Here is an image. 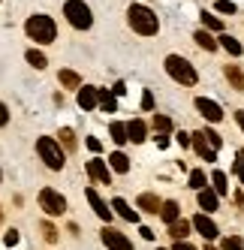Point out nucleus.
Masks as SVG:
<instances>
[{
	"instance_id": "f257e3e1",
	"label": "nucleus",
	"mask_w": 244,
	"mask_h": 250,
	"mask_svg": "<svg viewBox=\"0 0 244 250\" xmlns=\"http://www.w3.org/2000/svg\"><path fill=\"white\" fill-rule=\"evenodd\" d=\"M127 21H130V27H133L136 33H142V37H154V33L160 30L157 15H154L148 6H139V3H133V6L127 9Z\"/></svg>"
},
{
	"instance_id": "f03ea898",
	"label": "nucleus",
	"mask_w": 244,
	"mask_h": 250,
	"mask_svg": "<svg viewBox=\"0 0 244 250\" xmlns=\"http://www.w3.org/2000/svg\"><path fill=\"white\" fill-rule=\"evenodd\" d=\"M24 30H27V37L33 42H40V45L55 42V37H58V27H55V21H51L48 15H30L27 24H24Z\"/></svg>"
},
{
	"instance_id": "7ed1b4c3",
	"label": "nucleus",
	"mask_w": 244,
	"mask_h": 250,
	"mask_svg": "<svg viewBox=\"0 0 244 250\" xmlns=\"http://www.w3.org/2000/svg\"><path fill=\"white\" fill-rule=\"evenodd\" d=\"M166 73L175 79V82H181V84H196V69H193V63H190L187 58H181V55H169L166 58Z\"/></svg>"
},
{
	"instance_id": "20e7f679",
	"label": "nucleus",
	"mask_w": 244,
	"mask_h": 250,
	"mask_svg": "<svg viewBox=\"0 0 244 250\" xmlns=\"http://www.w3.org/2000/svg\"><path fill=\"white\" fill-rule=\"evenodd\" d=\"M63 15H66V21L73 27H79V30H88L94 24V15H91V9H88L84 0H66V3H63Z\"/></svg>"
},
{
	"instance_id": "39448f33",
	"label": "nucleus",
	"mask_w": 244,
	"mask_h": 250,
	"mask_svg": "<svg viewBox=\"0 0 244 250\" xmlns=\"http://www.w3.org/2000/svg\"><path fill=\"white\" fill-rule=\"evenodd\" d=\"M37 151H40V157L45 160V166L48 169H63V163H66V160H63V151H61V145H58V142L55 139H51V136H42V139H37Z\"/></svg>"
},
{
	"instance_id": "423d86ee",
	"label": "nucleus",
	"mask_w": 244,
	"mask_h": 250,
	"mask_svg": "<svg viewBox=\"0 0 244 250\" xmlns=\"http://www.w3.org/2000/svg\"><path fill=\"white\" fill-rule=\"evenodd\" d=\"M40 205L45 208V214H51V217H58V214L66 211V199H63L58 190H51V187L40 190Z\"/></svg>"
},
{
	"instance_id": "0eeeda50",
	"label": "nucleus",
	"mask_w": 244,
	"mask_h": 250,
	"mask_svg": "<svg viewBox=\"0 0 244 250\" xmlns=\"http://www.w3.org/2000/svg\"><path fill=\"white\" fill-rule=\"evenodd\" d=\"M100 238H102V244H106L109 250H133V241L124 235V232H115L112 226H106L100 232Z\"/></svg>"
},
{
	"instance_id": "6e6552de",
	"label": "nucleus",
	"mask_w": 244,
	"mask_h": 250,
	"mask_svg": "<svg viewBox=\"0 0 244 250\" xmlns=\"http://www.w3.org/2000/svg\"><path fill=\"white\" fill-rule=\"evenodd\" d=\"M196 109H199V115L205 118V121H211V124H217L220 118H223V109L214 103V100H205V97H199L196 100Z\"/></svg>"
},
{
	"instance_id": "1a4fd4ad",
	"label": "nucleus",
	"mask_w": 244,
	"mask_h": 250,
	"mask_svg": "<svg viewBox=\"0 0 244 250\" xmlns=\"http://www.w3.org/2000/svg\"><path fill=\"white\" fill-rule=\"evenodd\" d=\"M88 172H91L94 181H100V184H112V172H109V166L102 163L100 157H97V160H88Z\"/></svg>"
},
{
	"instance_id": "9d476101",
	"label": "nucleus",
	"mask_w": 244,
	"mask_h": 250,
	"mask_svg": "<svg viewBox=\"0 0 244 250\" xmlns=\"http://www.w3.org/2000/svg\"><path fill=\"white\" fill-rule=\"evenodd\" d=\"M193 229L199 232L202 238H217V226H214L211 217H205V214H196V217H193Z\"/></svg>"
},
{
	"instance_id": "9b49d317",
	"label": "nucleus",
	"mask_w": 244,
	"mask_h": 250,
	"mask_svg": "<svg viewBox=\"0 0 244 250\" xmlns=\"http://www.w3.org/2000/svg\"><path fill=\"white\" fill-rule=\"evenodd\" d=\"M84 196H88V202L94 205V211H97V217H100V220H112V208L100 199V193H97V190H88Z\"/></svg>"
},
{
	"instance_id": "f8f14e48",
	"label": "nucleus",
	"mask_w": 244,
	"mask_h": 250,
	"mask_svg": "<svg viewBox=\"0 0 244 250\" xmlns=\"http://www.w3.org/2000/svg\"><path fill=\"white\" fill-rule=\"evenodd\" d=\"M79 105L84 112L94 109V105H100V91H97V87H81V91H79Z\"/></svg>"
},
{
	"instance_id": "ddd939ff",
	"label": "nucleus",
	"mask_w": 244,
	"mask_h": 250,
	"mask_svg": "<svg viewBox=\"0 0 244 250\" xmlns=\"http://www.w3.org/2000/svg\"><path fill=\"white\" fill-rule=\"evenodd\" d=\"M193 145H196V151H199V157H202V160H214V157H217V151L208 145L205 133H193Z\"/></svg>"
},
{
	"instance_id": "4468645a",
	"label": "nucleus",
	"mask_w": 244,
	"mask_h": 250,
	"mask_svg": "<svg viewBox=\"0 0 244 250\" xmlns=\"http://www.w3.org/2000/svg\"><path fill=\"white\" fill-rule=\"evenodd\" d=\"M199 208L205 211V214H211V211H217V193L214 190H199Z\"/></svg>"
},
{
	"instance_id": "2eb2a0df",
	"label": "nucleus",
	"mask_w": 244,
	"mask_h": 250,
	"mask_svg": "<svg viewBox=\"0 0 244 250\" xmlns=\"http://www.w3.org/2000/svg\"><path fill=\"white\" fill-rule=\"evenodd\" d=\"M127 133H130V139L136 142V145H139V142H145V121H139V118H133L130 124H127Z\"/></svg>"
},
{
	"instance_id": "dca6fc26",
	"label": "nucleus",
	"mask_w": 244,
	"mask_h": 250,
	"mask_svg": "<svg viewBox=\"0 0 244 250\" xmlns=\"http://www.w3.org/2000/svg\"><path fill=\"white\" fill-rule=\"evenodd\" d=\"M190 226H193V223H187V220H175V223L169 226V235L175 238V241H184V238L190 235Z\"/></svg>"
},
{
	"instance_id": "f3484780",
	"label": "nucleus",
	"mask_w": 244,
	"mask_h": 250,
	"mask_svg": "<svg viewBox=\"0 0 244 250\" xmlns=\"http://www.w3.org/2000/svg\"><path fill=\"white\" fill-rule=\"evenodd\" d=\"M112 208H115V211H118L124 220H130V223H139V214H136V211H133V208H130L124 199H115V202H112Z\"/></svg>"
},
{
	"instance_id": "a211bd4d",
	"label": "nucleus",
	"mask_w": 244,
	"mask_h": 250,
	"mask_svg": "<svg viewBox=\"0 0 244 250\" xmlns=\"http://www.w3.org/2000/svg\"><path fill=\"white\" fill-rule=\"evenodd\" d=\"M109 133H112V142H115V145H127V142H130L127 124H112V127H109Z\"/></svg>"
},
{
	"instance_id": "6ab92c4d",
	"label": "nucleus",
	"mask_w": 244,
	"mask_h": 250,
	"mask_svg": "<svg viewBox=\"0 0 244 250\" xmlns=\"http://www.w3.org/2000/svg\"><path fill=\"white\" fill-rule=\"evenodd\" d=\"M139 208H145V211H151V214H157L163 205H160V199H157L154 193H142L139 196Z\"/></svg>"
},
{
	"instance_id": "aec40b11",
	"label": "nucleus",
	"mask_w": 244,
	"mask_h": 250,
	"mask_svg": "<svg viewBox=\"0 0 244 250\" xmlns=\"http://www.w3.org/2000/svg\"><path fill=\"white\" fill-rule=\"evenodd\" d=\"M109 166H112L115 172H130V160H127V154H121V151H115V154L109 157Z\"/></svg>"
},
{
	"instance_id": "412c9836",
	"label": "nucleus",
	"mask_w": 244,
	"mask_h": 250,
	"mask_svg": "<svg viewBox=\"0 0 244 250\" xmlns=\"http://www.w3.org/2000/svg\"><path fill=\"white\" fill-rule=\"evenodd\" d=\"M160 214H163V220L172 226L178 220V214H181V208H178V202H163V208H160Z\"/></svg>"
},
{
	"instance_id": "4be33fe9",
	"label": "nucleus",
	"mask_w": 244,
	"mask_h": 250,
	"mask_svg": "<svg viewBox=\"0 0 244 250\" xmlns=\"http://www.w3.org/2000/svg\"><path fill=\"white\" fill-rule=\"evenodd\" d=\"M193 40H196V42H199V48H205V51H214V48L220 45V42H217V40H214V37H211L208 30H199Z\"/></svg>"
},
{
	"instance_id": "5701e85b",
	"label": "nucleus",
	"mask_w": 244,
	"mask_h": 250,
	"mask_svg": "<svg viewBox=\"0 0 244 250\" xmlns=\"http://www.w3.org/2000/svg\"><path fill=\"white\" fill-rule=\"evenodd\" d=\"M58 82L63 84V87H79L81 84V79L73 73V69H61V76H58Z\"/></svg>"
},
{
	"instance_id": "b1692460",
	"label": "nucleus",
	"mask_w": 244,
	"mask_h": 250,
	"mask_svg": "<svg viewBox=\"0 0 244 250\" xmlns=\"http://www.w3.org/2000/svg\"><path fill=\"white\" fill-rule=\"evenodd\" d=\"M24 58H27V63H30V66H37V69H45V63H48V61H45V55H42V51H37V48H30Z\"/></svg>"
},
{
	"instance_id": "393cba45",
	"label": "nucleus",
	"mask_w": 244,
	"mask_h": 250,
	"mask_svg": "<svg viewBox=\"0 0 244 250\" xmlns=\"http://www.w3.org/2000/svg\"><path fill=\"white\" fill-rule=\"evenodd\" d=\"M220 45L229 51V55H241V42H238V40H232L229 33H223V37H220Z\"/></svg>"
},
{
	"instance_id": "a878e982",
	"label": "nucleus",
	"mask_w": 244,
	"mask_h": 250,
	"mask_svg": "<svg viewBox=\"0 0 244 250\" xmlns=\"http://www.w3.org/2000/svg\"><path fill=\"white\" fill-rule=\"evenodd\" d=\"M226 79H229L238 91H244V76H241V69L238 66H226Z\"/></svg>"
},
{
	"instance_id": "bb28decb",
	"label": "nucleus",
	"mask_w": 244,
	"mask_h": 250,
	"mask_svg": "<svg viewBox=\"0 0 244 250\" xmlns=\"http://www.w3.org/2000/svg\"><path fill=\"white\" fill-rule=\"evenodd\" d=\"M100 109L102 112H115L118 109V103H115V97L109 91H100Z\"/></svg>"
},
{
	"instance_id": "cd10ccee",
	"label": "nucleus",
	"mask_w": 244,
	"mask_h": 250,
	"mask_svg": "<svg viewBox=\"0 0 244 250\" xmlns=\"http://www.w3.org/2000/svg\"><path fill=\"white\" fill-rule=\"evenodd\" d=\"M211 184H214V193H217V196H223L226 190H229V184H226V175H223V172H214V175H211Z\"/></svg>"
},
{
	"instance_id": "c85d7f7f",
	"label": "nucleus",
	"mask_w": 244,
	"mask_h": 250,
	"mask_svg": "<svg viewBox=\"0 0 244 250\" xmlns=\"http://www.w3.org/2000/svg\"><path fill=\"white\" fill-rule=\"evenodd\" d=\"M190 187H193V190H205V172L202 169L190 172Z\"/></svg>"
},
{
	"instance_id": "c756f323",
	"label": "nucleus",
	"mask_w": 244,
	"mask_h": 250,
	"mask_svg": "<svg viewBox=\"0 0 244 250\" xmlns=\"http://www.w3.org/2000/svg\"><path fill=\"white\" fill-rule=\"evenodd\" d=\"M202 24H205L208 30H223V21H220V19H214L211 12H202Z\"/></svg>"
},
{
	"instance_id": "7c9ffc66",
	"label": "nucleus",
	"mask_w": 244,
	"mask_h": 250,
	"mask_svg": "<svg viewBox=\"0 0 244 250\" xmlns=\"http://www.w3.org/2000/svg\"><path fill=\"white\" fill-rule=\"evenodd\" d=\"M154 127L160 130V133H169V130H172V121H169L166 115H157V118H154Z\"/></svg>"
},
{
	"instance_id": "2f4dec72",
	"label": "nucleus",
	"mask_w": 244,
	"mask_h": 250,
	"mask_svg": "<svg viewBox=\"0 0 244 250\" xmlns=\"http://www.w3.org/2000/svg\"><path fill=\"white\" fill-rule=\"evenodd\" d=\"M202 133H205V139H208V145H211V148H214V151H217V148H220V145H223V139H220V136H217V133H214V130H202Z\"/></svg>"
},
{
	"instance_id": "473e14b6",
	"label": "nucleus",
	"mask_w": 244,
	"mask_h": 250,
	"mask_svg": "<svg viewBox=\"0 0 244 250\" xmlns=\"http://www.w3.org/2000/svg\"><path fill=\"white\" fill-rule=\"evenodd\" d=\"M223 250H244V244H241V238H226Z\"/></svg>"
},
{
	"instance_id": "72a5a7b5",
	"label": "nucleus",
	"mask_w": 244,
	"mask_h": 250,
	"mask_svg": "<svg viewBox=\"0 0 244 250\" xmlns=\"http://www.w3.org/2000/svg\"><path fill=\"white\" fill-rule=\"evenodd\" d=\"M235 175L241 178V184H244V151H238V160H235Z\"/></svg>"
},
{
	"instance_id": "f704fd0d",
	"label": "nucleus",
	"mask_w": 244,
	"mask_h": 250,
	"mask_svg": "<svg viewBox=\"0 0 244 250\" xmlns=\"http://www.w3.org/2000/svg\"><path fill=\"white\" fill-rule=\"evenodd\" d=\"M142 109H145V112H151V109H154V94H151V91H145V94H142Z\"/></svg>"
},
{
	"instance_id": "c9c22d12",
	"label": "nucleus",
	"mask_w": 244,
	"mask_h": 250,
	"mask_svg": "<svg viewBox=\"0 0 244 250\" xmlns=\"http://www.w3.org/2000/svg\"><path fill=\"white\" fill-rule=\"evenodd\" d=\"M217 9H220V12H229V15H232V12H235V3H232V0H217Z\"/></svg>"
},
{
	"instance_id": "e433bc0d",
	"label": "nucleus",
	"mask_w": 244,
	"mask_h": 250,
	"mask_svg": "<svg viewBox=\"0 0 244 250\" xmlns=\"http://www.w3.org/2000/svg\"><path fill=\"white\" fill-rule=\"evenodd\" d=\"M3 241H6V247H12V244H19V232H15V229H9Z\"/></svg>"
},
{
	"instance_id": "4c0bfd02",
	"label": "nucleus",
	"mask_w": 244,
	"mask_h": 250,
	"mask_svg": "<svg viewBox=\"0 0 244 250\" xmlns=\"http://www.w3.org/2000/svg\"><path fill=\"white\" fill-rule=\"evenodd\" d=\"M6 124H9V112H6V105L0 103V127H6Z\"/></svg>"
},
{
	"instance_id": "58836bf2",
	"label": "nucleus",
	"mask_w": 244,
	"mask_h": 250,
	"mask_svg": "<svg viewBox=\"0 0 244 250\" xmlns=\"http://www.w3.org/2000/svg\"><path fill=\"white\" fill-rule=\"evenodd\" d=\"M42 232H45V238H48V241H55V238H58V232H55V226H48V223L42 226Z\"/></svg>"
},
{
	"instance_id": "ea45409f",
	"label": "nucleus",
	"mask_w": 244,
	"mask_h": 250,
	"mask_svg": "<svg viewBox=\"0 0 244 250\" xmlns=\"http://www.w3.org/2000/svg\"><path fill=\"white\" fill-rule=\"evenodd\" d=\"M178 145H193V136H187V133H178Z\"/></svg>"
},
{
	"instance_id": "a19ab883",
	"label": "nucleus",
	"mask_w": 244,
	"mask_h": 250,
	"mask_svg": "<svg viewBox=\"0 0 244 250\" xmlns=\"http://www.w3.org/2000/svg\"><path fill=\"white\" fill-rule=\"evenodd\" d=\"M61 139L66 142V145H69V148H73V130H61Z\"/></svg>"
},
{
	"instance_id": "79ce46f5",
	"label": "nucleus",
	"mask_w": 244,
	"mask_h": 250,
	"mask_svg": "<svg viewBox=\"0 0 244 250\" xmlns=\"http://www.w3.org/2000/svg\"><path fill=\"white\" fill-rule=\"evenodd\" d=\"M88 148H91V151H94V154H97V151H100V148H102V145H100V139H88Z\"/></svg>"
},
{
	"instance_id": "37998d69",
	"label": "nucleus",
	"mask_w": 244,
	"mask_h": 250,
	"mask_svg": "<svg viewBox=\"0 0 244 250\" xmlns=\"http://www.w3.org/2000/svg\"><path fill=\"white\" fill-rule=\"evenodd\" d=\"M175 250H196V247H193V244H187V241H178Z\"/></svg>"
},
{
	"instance_id": "c03bdc74",
	"label": "nucleus",
	"mask_w": 244,
	"mask_h": 250,
	"mask_svg": "<svg viewBox=\"0 0 244 250\" xmlns=\"http://www.w3.org/2000/svg\"><path fill=\"white\" fill-rule=\"evenodd\" d=\"M139 232H142V238H148V241H151V238H154V232H151V229H148V226H142V229H139Z\"/></svg>"
},
{
	"instance_id": "a18cd8bd",
	"label": "nucleus",
	"mask_w": 244,
	"mask_h": 250,
	"mask_svg": "<svg viewBox=\"0 0 244 250\" xmlns=\"http://www.w3.org/2000/svg\"><path fill=\"white\" fill-rule=\"evenodd\" d=\"M235 121H238V127L244 130V112H235Z\"/></svg>"
},
{
	"instance_id": "49530a36",
	"label": "nucleus",
	"mask_w": 244,
	"mask_h": 250,
	"mask_svg": "<svg viewBox=\"0 0 244 250\" xmlns=\"http://www.w3.org/2000/svg\"><path fill=\"white\" fill-rule=\"evenodd\" d=\"M205 250H214V247H205Z\"/></svg>"
},
{
	"instance_id": "de8ad7c7",
	"label": "nucleus",
	"mask_w": 244,
	"mask_h": 250,
	"mask_svg": "<svg viewBox=\"0 0 244 250\" xmlns=\"http://www.w3.org/2000/svg\"><path fill=\"white\" fill-rule=\"evenodd\" d=\"M160 250H163V247H160Z\"/></svg>"
}]
</instances>
